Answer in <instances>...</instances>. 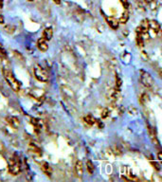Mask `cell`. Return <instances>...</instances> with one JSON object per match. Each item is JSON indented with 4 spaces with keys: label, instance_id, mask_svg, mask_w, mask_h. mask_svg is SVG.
Here are the masks:
<instances>
[{
    "label": "cell",
    "instance_id": "603a6c76",
    "mask_svg": "<svg viewBox=\"0 0 162 182\" xmlns=\"http://www.w3.org/2000/svg\"><path fill=\"white\" fill-rule=\"evenodd\" d=\"M96 122L98 123V125H99V128H102L103 126H104V125H103V123H102V122H100V121H97Z\"/></svg>",
    "mask_w": 162,
    "mask_h": 182
},
{
    "label": "cell",
    "instance_id": "4316f807",
    "mask_svg": "<svg viewBox=\"0 0 162 182\" xmlns=\"http://www.w3.org/2000/svg\"><path fill=\"white\" fill-rule=\"evenodd\" d=\"M3 7V0H0V8Z\"/></svg>",
    "mask_w": 162,
    "mask_h": 182
},
{
    "label": "cell",
    "instance_id": "7402d4cb",
    "mask_svg": "<svg viewBox=\"0 0 162 182\" xmlns=\"http://www.w3.org/2000/svg\"><path fill=\"white\" fill-rule=\"evenodd\" d=\"M4 16L1 14V12H0V24H4Z\"/></svg>",
    "mask_w": 162,
    "mask_h": 182
},
{
    "label": "cell",
    "instance_id": "6da1fadb",
    "mask_svg": "<svg viewBox=\"0 0 162 182\" xmlns=\"http://www.w3.org/2000/svg\"><path fill=\"white\" fill-rule=\"evenodd\" d=\"M3 75H4V78L6 80V82L8 83V84L11 86V88L12 90L18 92L21 88V84L20 82L16 79V78L14 76V74L12 73V71H9V69H3Z\"/></svg>",
    "mask_w": 162,
    "mask_h": 182
},
{
    "label": "cell",
    "instance_id": "8fae6325",
    "mask_svg": "<svg viewBox=\"0 0 162 182\" xmlns=\"http://www.w3.org/2000/svg\"><path fill=\"white\" fill-rule=\"evenodd\" d=\"M149 27H150V29L153 31L155 32H159L160 31V25H159V23H158L157 21H155V20H151V21H149Z\"/></svg>",
    "mask_w": 162,
    "mask_h": 182
},
{
    "label": "cell",
    "instance_id": "30bf717a",
    "mask_svg": "<svg viewBox=\"0 0 162 182\" xmlns=\"http://www.w3.org/2000/svg\"><path fill=\"white\" fill-rule=\"evenodd\" d=\"M41 168H42V171H43L47 177H50V175H52V168L50 167V165L48 164L47 162H43L41 165Z\"/></svg>",
    "mask_w": 162,
    "mask_h": 182
},
{
    "label": "cell",
    "instance_id": "3957f363",
    "mask_svg": "<svg viewBox=\"0 0 162 182\" xmlns=\"http://www.w3.org/2000/svg\"><path fill=\"white\" fill-rule=\"evenodd\" d=\"M33 71H34V76L38 81L45 83L48 80V74L47 72V70L41 66H39V65L38 66H35Z\"/></svg>",
    "mask_w": 162,
    "mask_h": 182
},
{
    "label": "cell",
    "instance_id": "5bb4252c",
    "mask_svg": "<svg viewBox=\"0 0 162 182\" xmlns=\"http://www.w3.org/2000/svg\"><path fill=\"white\" fill-rule=\"evenodd\" d=\"M86 169L87 171H88L89 174H93L94 173V170H95V167H94V164L91 160H87L86 162Z\"/></svg>",
    "mask_w": 162,
    "mask_h": 182
},
{
    "label": "cell",
    "instance_id": "9a60e30c",
    "mask_svg": "<svg viewBox=\"0 0 162 182\" xmlns=\"http://www.w3.org/2000/svg\"><path fill=\"white\" fill-rule=\"evenodd\" d=\"M4 30H5L6 32H8V33H14V31H15V27L12 25H7L4 28Z\"/></svg>",
    "mask_w": 162,
    "mask_h": 182
},
{
    "label": "cell",
    "instance_id": "484cf974",
    "mask_svg": "<svg viewBox=\"0 0 162 182\" xmlns=\"http://www.w3.org/2000/svg\"><path fill=\"white\" fill-rule=\"evenodd\" d=\"M145 3H147V4H150V3L153 2V0H144Z\"/></svg>",
    "mask_w": 162,
    "mask_h": 182
},
{
    "label": "cell",
    "instance_id": "9c48e42d",
    "mask_svg": "<svg viewBox=\"0 0 162 182\" xmlns=\"http://www.w3.org/2000/svg\"><path fill=\"white\" fill-rule=\"evenodd\" d=\"M52 36H53V30L51 27H47L43 31V37L46 39V40L47 41L51 40Z\"/></svg>",
    "mask_w": 162,
    "mask_h": 182
},
{
    "label": "cell",
    "instance_id": "d4e9b609",
    "mask_svg": "<svg viewBox=\"0 0 162 182\" xmlns=\"http://www.w3.org/2000/svg\"><path fill=\"white\" fill-rule=\"evenodd\" d=\"M157 157H158V159H159V160L162 162V153H158Z\"/></svg>",
    "mask_w": 162,
    "mask_h": 182
},
{
    "label": "cell",
    "instance_id": "83f0119b",
    "mask_svg": "<svg viewBox=\"0 0 162 182\" xmlns=\"http://www.w3.org/2000/svg\"><path fill=\"white\" fill-rule=\"evenodd\" d=\"M159 74H160V76L162 77V68H160V69H159Z\"/></svg>",
    "mask_w": 162,
    "mask_h": 182
},
{
    "label": "cell",
    "instance_id": "e0dca14e",
    "mask_svg": "<svg viewBox=\"0 0 162 182\" xmlns=\"http://www.w3.org/2000/svg\"><path fill=\"white\" fill-rule=\"evenodd\" d=\"M137 43L139 47H143L144 46V42H143V38L141 37V34H138V37H137Z\"/></svg>",
    "mask_w": 162,
    "mask_h": 182
},
{
    "label": "cell",
    "instance_id": "7a4b0ae2",
    "mask_svg": "<svg viewBox=\"0 0 162 182\" xmlns=\"http://www.w3.org/2000/svg\"><path fill=\"white\" fill-rule=\"evenodd\" d=\"M140 82L145 87H148V88H151L155 84V81L153 77L151 76V74L143 70L140 71Z\"/></svg>",
    "mask_w": 162,
    "mask_h": 182
},
{
    "label": "cell",
    "instance_id": "d6986e66",
    "mask_svg": "<svg viewBox=\"0 0 162 182\" xmlns=\"http://www.w3.org/2000/svg\"><path fill=\"white\" fill-rule=\"evenodd\" d=\"M7 58V54H6V51L4 50V48H0V59L5 60Z\"/></svg>",
    "mask_w": 162,
    "mask_h": 182
},
{
    "label": "cell",
    "instance_id": "2e32d148",
    "mask_svg": "<svg viewBox=\"0 0 162 182\" xmlns=\"http://www.w3.org/2000/svg\"><path fill=\"white\" fill-rule=\"evenodd\" d=\"M140 102L143 103V105H145V103H147L149 102V95L147 93H143L140 96Z\"/></svg>",
    "mask_w": 162,
    "mask_h": 182
},
{
    "label": "cell",
    "instance_id": "cb8c5ba5",
    "mask_svg": "<svg viewBox=\"0 0 162 182\" xmlns=\"http://www.w3.org/2000/svg\"><path fill=\"white\" fill-rule=\"evenodd\" d=\"M53 2H54L56 5H60V4H61V2H62V0H53Z\"/></svg>",
    "mask_w": 162,
    "mask_h": 182
},
{
    "label": "cell",
    "instance_id": "7c38bea8",
    "mask_svg": "<svg viewBox=\"0 0 162 182\" xmlns=\"http://www.w3.org/2000/svg\"><path fill=\"white\" fill-rule=\"evenodd\" d=\"M83 120H85V122L86 124H88L90 126L94 125L96 123V122H97V120L94 118L92 115H87V116H85V118H83Z\"/></svg>",
    "mask_w": 162,
    "mask_h": 182
},
{
    "label": "cell",
    "instance_id": "ba28073f",
    "mask_svg": "<svg viewBox=\"0 0 162 182\" xmlns=\"http://www.w3.org/2000/svg\"><path fill=\"white\" fill-rule=\"evenodd\" d=\"M106 21H107V24L109 25L110 28H112L113 30H117L119 28V20H117L115 17H107L106 18Z\"/></svg>",
    "mask_w": 162,
    "mask_h": 182
},
{
    "label": "cell",
    "instance_id": "277c9868",
    "mask_svg": "<svg viewBox=\"0 0 162 182\" xmlns=\"http://www.w3.org/2000/svg\"><path fill=\"white\" fill-rule=\"evenodd\" d=\"M21 172V164L17 158H12L9 163V173L12 175H18Z\"/></svg>",
    "mask_w": 162,
    "mask_h": 182
},
{
    "label": "cell",
    "instance_id": "52a82bcc",
    "mask_svg": "<svg viewBox=\"0 0 162 182\" xmlns=\"http://www.w3.org/2000/svg\"><path fill=\"white\" fill-rule=\"evenodd\" d=\"M37 47L41 51H47L48 50V45H47V40H46L44 37L40 38L37 42Z\"/></svg>",
    "mask_w": 162,
    "mask_h": 182
},
{
    "label": "cell",
    "instance_id": "f546056e",
    "mask_svg": "<svg viewBox=\"0 0 162 182\" xmlns=\"http://www.w3.org/2000/svg\"><path fill=\"white\" fill-rule=\"evenodd\" d=\"M28 1H31V2H32V1H34V0H28Z\"/></svg>",
    "mask_w": 162,
    "mask_h": 182
},
{
    "label": "cell",
    "instance_id": "ffe728a7",
    "mask_svg": "<svg viewBox=\"0 0 162 182\" xmlns=\"http://www.w3.org/2000/svg\"><path fill=\"white\" fill-rule=\"evenodd\" d=\"M109 116V109L108 108H104L102 112V119H106Z\"/></svg>",
    "mask_w": 162,
    "mask_h": 182
},
{
    "label": "cell",
    "instance_id": "8992f818",
    "mask_svg": "<svg viewBox=\"0 0 162 182\" xmlns=\"http://www.w3.org/2000/svg\"><path fill=\"white\" fill-rule=\"evenodd\" d=\"M74 172L78 177H81L83 174V162L81 160H77L75 167H74Z\"/></svg>",
    "mask_w": 162,
    "mask_h": 182
},
{
    "label": "cell",
    "instance_id": "4fadbf2b",
    "mask_svg": "<svg viewBox=\"0 0 162 182\" xmlns=\"http://www.w3.org/2000/svg\"><path fill=\"white\" fill-rule=\"evenodd\" d=\"M128 19H129V12H127V10L122 14V15L121 16V18H119V23H121V24H125L126 22L128 21Z\"/></svg>",
    "mask_w": 162,
    "mask_h": 182
},
{
    "label": "cell",
    "instance_id": "ac0fdd59",
    "mask_svg": "<svg viewBox=\"0 0 162 182\" xmlns=\"http://www.w3.org/2000/svg\"><path fill=\"white\" fill-rule=\"evenodd\" d=\"M121 84H122L121 79V78H119V76L117 75V76H116V87H117V88H118V89L121 88Z\"/></svg>",
    "mask_w": 162,
    "mask_h": 182
},
{
    "label": "cell",
    "instance_id": "44dd1931",
    "mask_svg": "<svg viewBox=\"0 0 162 182\" xmlns=\"http://www.w3.org/2000/svg\"><path fill=\"white\" fill-rule=\"evenodd\" d=\"M121 3H122V5H123V7L125 8V10H127L128 9V6H129V3L127 0H121Z\"/></svg>",
    "mask_w": 162,
    "mask_h": 182
},
{
    "label": "cell",
    "instance_id": "f1b7e54d",
    "mask_svg": "<svg viewBox=\"0 0 162 182\" xmlns=\"http://www.w3.org/2000/svg\"><path fill=\"white\" fill-rule=\"evenodd\" d=\"M160 37H161V39H162V31L160 30Z\"/></svg>",
    "mask_w": 162,
    "mask_h": 182
},
{
    "label": "cell",
    "instance_id": "5b68a950",
    "mask_svg": "<svg viewBox=\"0 0 162 182\" xmlns=\"http://www.w3.org/2000/svg\"><path fill=\"white\" fill-rule=\"evenodd\" d=\"M6 120H7L8 123L12 126V128H18L19 126H20V122H19V119L17 118V117L9 116Z\"/></svg>",
    "mask_w": 162,
    "mask_h": 182
}]
</instances>
